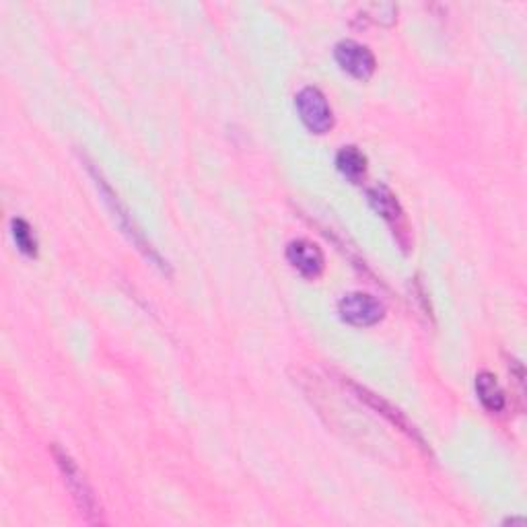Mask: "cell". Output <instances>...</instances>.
<instances>
[{
  "instance_id": "cell-8",
  "label": "cell",
  "mask_w": 527,
  "mask_h": 527,
  "mask_svg": "<svg viewBox=\"0 0 527 527\" xmlns=\"http://www.w3.org/2000/svg\"><path fill=\"white\" fill-rule=\"evenodd\" d=\"M287 260L305 278H318L324 272V254L309 239H295L287 245Z\"/></svg>"
},
{
  "instance_id": "cell-3",
  "label": "cell",
  "mask_w": 527,
  "mask_h": 527,
  "mask_svg": "<svg viewBox=\"0 0 527 527\" xmlns=\"http://www.w3.org/2000/svg\"><path fill=\"white\" fill-rule=\"evenodd\" d=\"M295 105L301 122L313 134H326L334 126V114L326 95L318 87H303L297 97Z\"/></svg>"
},
{
  "instance_id": "cell-9",
  "label": "cell",
  "mask_w": 527,
  "mask_h": 527,
  "mask_svg": "<svg viewBox=\"0 0 527 527\" xmlns=\"http://www.w3.org/2000/svg\"><path fill=\"white\" fill-rule=\"evenodd\" d=\"M476 394L488 412H503L507 406V396L501 383L490 371H482L476 375Z\"/></svg>"
},
{
  "instance_id": "cell-1",
  "label": "cell",
  "mask_w": 527,
  "mask_h": 527,
  "mask_svg": "<svg viewBox=\"0 0 527 527\" xmlns=\"http://www.w3.org/2000/svg\"><path fill=\"white\" fill-rule=\"evenodd\" d=\"M87 161V159H85ZM87 169H89V173L93 175V180H95V186L99 188V192H101V196L105 198V202H108V206H110V210H112V213H114V217L118 219V223H120V229L128 235V239L136 245V248L140 250V252H143L159 270H163V272H171L169 270V266H167V262L159 256V252L153 248V245H151V241L145 237V233L143 231H140V227L136 225V221L132 219V215H128V208L120 202V198H118V194L112 190V186L108 184V180H105L103 178V173L95 167V163H91V161H87Z\"/></svg>"
},
{
  "instance_id": "cell-4",
  "label": "cell",
  "mask_w": 527,
  "mask_h": 527,
  "mask_svg": "<svg viewBox=\"0 0 527 527\" xmlns=\"http://www.w3.org/2000/svg\"><path fill=\"white\" fill-rule=\"evenodd\" d=\"M367 196H369L371 206L375 208V213L381 215V219L390 225L394 237L402 245V250H408V245H410L408 221H406V215H404L396 194L385 186H373L369 188Z\"/></svg>"
},
{
  "instance_id": "cell-5",
  "label": "cell",
  "mask_w": 527,
  "mask_h": 527,
  "mask_svg": "<svg viewBox=\"0 0 527 527\" xmlns=\"http://www.w3.org/2000/svg\"><path fill=\"white\" fill-rule=\"evenodd\" d=\"M340 318L357 328H369L383 320L385 307L379 299L367 293H348L338 303Z\"/></svg>"
},
{
  "instance_id": "cell-2",
  "label": "cell",
  "mask_w": 527,
  "mask_h": 527,
  "mask_svg": "<svg viewBox=\"0 0 527 527\" xmlns=\"http://www.w3.org/2000/svg\"><path fill=\"white\" fill-rule=\"evenodd\" d=\"M52 455H54V460L58 464V470L62 474V480L68 488V493L73 495L77 507L81 509V513L85 515L87 521H99V515H101V507L93 495V488L89 486V482L85 480L83 472L79 470L77 462L70 458V455L58 447L56 443L52 445Z\"/></svg>"
},
{
  "instance_id": "cell-10",
  "label": "cell",
  "mask_w": 527,
  "mask_h": 527,
  "mask_svg": "<svg viewBox=\"0 0 527 527\" xmlns=\"http://www.w3.org/2000/svg\"><path fill=\"white\" fill-rule=\"evenodd\" d=\"M338 171L350 182H361L367 173V157L357 147H342L336 155Z\"/></svg>"
},
{
  "instance_id": "cell-6",
  "label": "cell",
  "mask_w": 527,
  "mask_h": 527,
  "mask_svg": "<svg viewBox=\"0 0 527 527\" xmlns=\"http://www.w3.org/2000/svg\"><path fill=\"white\" fill-rule=\"evenodd\" d=\"M334 58L344 73H348L350 77H355L359 81H369L377 66L373 52L355 40L338 42L334 48Z\"/></svg>"
},
{
  "instance_id": "cell-7",
  "label": "cell",
  "mask_w": 527,
  "mask_h": 527,
  "mask_svg": "<svg viewBox=\"0 0 527 527\" xmlns=\"http://www.w3.org/2000/svg\"><path fill=\"white\" fill-rule=\"evenodd\" d=\"M350 388H353V392L357 394V398H359L361 402H365L367 406H371L373 410H377V414H381V416L388 418L390 423H392L396 429H400V431L406 433L412 441H416L420 447L427 449V441H425V437L418 433V429L410 423V420L406 418L404 412H400L398 408H394L390 402H385L381 396L369 392L367 388H361V385H357V383H350Z\"/></svg>"
},
{
  "instance_id": "cell-11",
  "label": "cell",
  "mask_w": 527,
  "mask_h": 527,
  "mask_svg": "<svg viewBox=\"0 0 527 527\" xmlns=\"http://www.w3.org/2000/svg\"><path fill=\"white\" fill-rule=\"evenodd\" d=\"M11 231H13V239L17 243V248L25 254V256H35L38 254V239L33 235L31 225L25 219H13L11 221Z\"/></svg>"
}]
</instances>
